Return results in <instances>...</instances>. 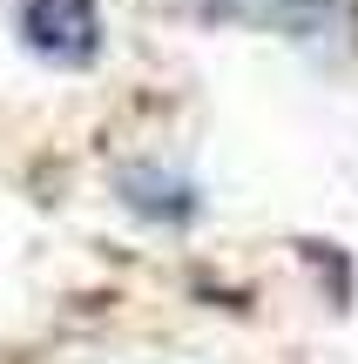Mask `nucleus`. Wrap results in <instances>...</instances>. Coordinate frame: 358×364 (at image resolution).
<instances>
[{
	"label": "nucleus",
	"instance_id": "obj_1",
	"mask_svg": "<svg viewBox=\"0 0 358 364\" xmlns=\"http://www.w3.org/2000/svg\"><path fill=\"white\" fill-rule=\"evenodd\" d=\"M21 34L27 48L41 54V61H88L95 41H102V14H95V0H27L21 7Z\"/></svg>",
	"mask_w": 358,
	"mask_h": 364
},
{
	"label": "nucleus",
	"instance_id": "obj_2",
	"mask_svg": "<svg viewBox=\"0 0 358 364\" xmlns=\"http://www.w3.org/2000/svg\"><path fill=\"white\" fill-rule=\"evenodd\" d=\"M216 21H243V27H278V34H325L345 14V0H196Z\"/></svg>",
	"mask_w": 358,
	"mask_h": 364
}]
</instances>
